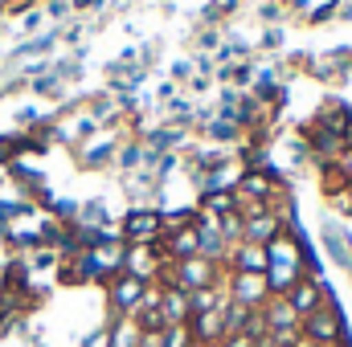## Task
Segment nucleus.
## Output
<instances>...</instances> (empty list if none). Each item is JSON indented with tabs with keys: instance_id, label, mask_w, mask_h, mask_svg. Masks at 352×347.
Returning <instances> with one entry per match:
<instances>
[{
	"instance_id": "1",
	"label": "nucleus",
	"mask_w": 352,
	"mask_h": 347,
	"mask_svg": "<svg viewBox=\"0 0 352 347\" xmlns=\"http://www.w3.org/2000/svg\"><path fill=\"white\" fill-rule=\"evenodd\" d=\"M303 250H299V237L283 233L274 246H266V286H270V298L274 294H287L299 278H303Z\"/></svg>"
},
{
	"instance_id": "2",
	"label": "nucleus",
	"mask_w": 352,
	"mask_h": 347,
	"mask_svg": "<svg viewBox=\"0 0 352 347\" xmlns=\"http://www.w3.org/2000/svg\"><path fill=\"white\" fill-rule=\"evenodd\" d=\"M299 335H303L307 344H316V347H340L344 339H349V331H344V315L336 311L332 298H324V307L311 311V315L299 323Z\"/></svg>"
},
{
	"instance_id": "3",
	"label": "nucleus",
	"mask_w": 352,
	"mask_h": 347,
	"mask_svg": "<svg viewBox=\"0 0 352 347\" xmlns=\"http://www.w3.org/2000/svg\"><path fill=\"white\" fill-rule=\"evenodd\" d=\"M160 237H164L160 208H131V213L119 221V241H123V246H156Z\"/></svg>"
},
{
	"instance_id": "4",
	"label": "nucleus",
	"mask_w": 352,
	"mask_h": 347,
	"mask_svg": "<svg viewBox=\"0 0 352 347\" xmlns=\"http://www.w3.org/2000/svg\"><path fill=\"white\" fill-rule=\"evenodd\" d=\"M283 237V213L278 208H250V213H242V241L246 246H274Z\"/></svg>"
},
{
	"instance_id": "5",
	"label": "nucleus",
	"mask_w": 352,
	"mask_h": 347,
	"mask_svg": "<svg viewBox=\"0 0 352 347\" xmlns=\"http://www.w3.org/2000/svg\"><path fill=\"white\" fill-rule=\"evenodd\" d=\"M144 294H148V282H140V278H131V274H115V278L107 282V298H111V315H115V319H131V315L140 311Z\"/></svg>"
},
{
	"instance_id": "6",
	"label": "nucleus",
	"mask_w": 352,
	"mask_h": 347,
	"mask_svg": "<svg viewBox=\"0 0 352 347\" xmlns=\"http://www.w3.org/2000/svg\"><path fill=\"white\" fill-rule=\"evenodd\" d=\"M230 302L238 307H250V311H263L270 302V286H266V274H230Z\"/></svg>"
},
{
	"instance_id": "7",
	"label": "nucleus",
	"mask_w": 352,
	"mask_h": 347,
	"mask_svg": "<svg viewBox=\"0 0 352 347\" xmlns=\"http://www.w3.org/2000/svg\"><path fill=\"white\" fill-rule=\"evenodd\" d=\"M283 298L291 302V311H295L299 319H307L311 311H320V307H324V298H328V286H324L316 274H303V278H299V282H295V286L283 294Z\"/></svg>"
},
{
	"instance_id": "8",
	"label": "nucleus",
	"mask_w": 352,
	"mask_h": 347,
	"mask_svg": "<svg viewBox=\"0 0 352 347\" xmlns=\"http://www.w3.org/2000/svg\"><path fill=\"white\" fill-rule=\"evenodd\" d=\"M226 265H230V274H266V250L238 241V246H230Z\"/></svg>"
},
{
	"instance_id": "9",
	"label": "nucleus",
	"mask_w": 352,
	"mask_h": 347,
	"mask_svg": "<svg viewBox=\"0 0 352 347\" xmlns=\"http://www.w3.org/2000/svg\"><path fill=\"white\" fill-rule=\"evenodd\" d=\"M160 311H164V323H168V327L192 319V311H188V294L176 290V286H160Z\"/></svg>"
},
{
	"instance_id": "10",
	"label": "nucleus",
	"mask_w": 352,
	"mask_h": 347,
	"mask_svg": "<svg viewBox=\"0 0 352 347\" xmlns=\"http://www.w3.org/2000/svg\"><path fill=\"white\" fill-rule=\"evenodd\" d=\"M107 347H140V327L131 319H115L107 327Z\"/></svg>"
},
{
	"instance_id": "11",
	"label": "nucleus",
	"mask_w": 352,
	"mask_h": 347,
	"mask_svg": "<svg viewBox=\"0 0 352 347\" xmlns=\"http://www.w3.org/2000/svg\"><path fill=\"white\" fill-rule=\"evenodd\" d=\"M201 131H205V135H209L213 143H234V139L242 135V127H238L234 119H221V115H213V119H209V123H205Z\"/></svg>"
},
{
	"instance_id": "12",
	"label": "nucleus",
	"mask_w": 352,
	"mask_h": 347,
	"mask_svg": "<svg viewBox=\"0 0 352 347\" xmlns=\"http://www.w3.org/2000/svg\"><path fill=\"white\" fill-rule=\"evenodd\" d=\"M217 233L226 237V246H238V241H242V208H234V213L217 217Z\"/></svg>"
},
{
	"instance_id": "13",
	"label": "nucleus",
	"mask_w": 352,
	"mask_h": 347,
	"mask_svg": "<svg viewBox=\"0 0 352 347\" xmlns=\"http://www.w3.org/2000/svg\"><path fill=\"white\" fill-rule=\"evenodd\" d=\"M115 156H119V168H127V172H135V168H140V160H144V143H131V147H119Z\"/></svg>"
},
{
	"instance_id": "14",
	"label": "nucleus",
	"mask_w": 352,
	"mask_h": 347,
	"mask_svg": "<svg viewBox=\"0 0 352 347\" xmlns=\"http://www.w3.org/2000/svg\"><path fill=\"white\" fill-rule=\"evenodd\" d=\"M115 152H119L115 143H98V147H90L87 152V168H102V160H111Z\"/></svg>"
},
{
	"instance_id": "15",
	"label": "nucleus",
	"mask_w": 352,
	"mask_h": 347,
	"mask_svg": "<svg viewBox=\"0 0 352 347\" xmlns=\"http://www.w3.org/2000/svg\"><path fill=\"white\" fill-rule=\"evenodd\" d=\"M217 347H263V344H258V339H250V335H226Z\"/></svg>"
},
{
	"instance_id": "16",
	"label": "nucleus",
	"mask_w": 352,
	"mask_h": 347,
	"mask_svg": "<svg viewBox=\"0 0 352 347\" xmlns=\"http://www.w3.org/2000/svg\"><path fill=\"white\" fill-rule=\"evenodd\" d=\"M16 152V139H8V135H0V160H8Z\"/></svg>"
},
{
	"instance_id": "17",
	"label": "nucleus",
	"mask_w": 352,
	"mask_h": 347,
	"mask_svg": "<svg viewBox=\"0 0 352 347\" xmlns=\"http://www.w3.org/2000/svg\"><path fill=\"white\" fill-rule=\"evenodd\" d=\"M278 41H283V37H278V29H266V37H263V45H266V49H274Z\"/></svg>"
},
{
	"instance_id": "18",
	"label": "nucleus",
	"mask_w": 352,
	"mask_h": 347,
	"mask_svg": "<svg viewBox=\"0 0 352 347\" xmlns=\"http://www.w3.org/2000/svg\"><path fill=\"white\" fill-rule=\"evenodd\" d=\"M201 45H205V49H213V45H217V33H213V29H205V33H201Z\"/></svg>"
},
{
	"instance_id": "19",
	"label": "nucleus",
	"mask_w": 352,
	"mask_h": 347,
	"mask_svg": "<svg viewBox=\"0 0 352 347\" xmlns=\"http://www.w3.org/2000/svg\"><path fill=\"white\" fill-rule=\"evenodd\" d=\"M50 16H66V0H54L50 4Z\"/></svg>"
},
{
	"instance_id": "20",
	"label": "nucleus",
	"mask_w": 352,
	"mask_h": 347,
	"mask_svg": "<svg viewBox=\"0 0 352 347\" xmlns=\"http://www.w3.org/2000/svg\"><path fill=\"white\" fill-rule=\"evenodd\" d=\"M295 347H316V344H307V339H299V344H295Z\"/></svg>"
},
{
	"instance_id": "21",
	"label": "nucleus",
	"mask_w": 352,
	"mask_h": 347,
	"mask_svg": "<svg viewBox=\"0 0 352 347\" xmlns=\"http://www.w3.org/2000/svg\"><path fill=\"white\" fill-rule=\"evenodd\" d=\"M340 347H349V339H344V344H340Z\"/></svg>"
}]
</instances>
